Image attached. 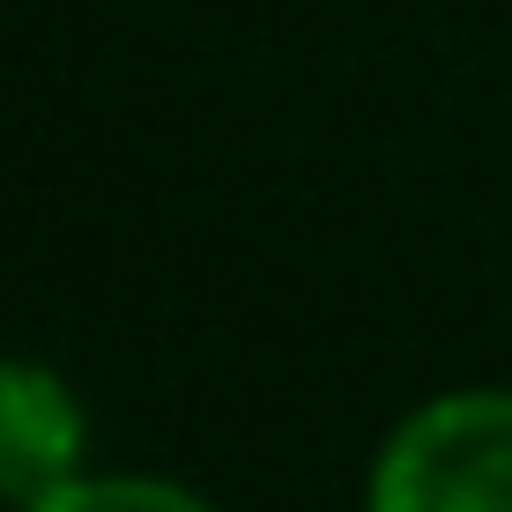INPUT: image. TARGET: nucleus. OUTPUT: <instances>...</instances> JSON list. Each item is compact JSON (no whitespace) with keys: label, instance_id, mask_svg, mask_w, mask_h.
Masks as SVG:
<instances>
[{"label":"nucleus","instance_id":"1","mask_svg":"<svg viewBox=\"0 0 512 512\" xmlns=\"http://www.w3.org/2000/svg\"><path fill=\"white\" fill-rule=\"evenodd\" d=\"M364 512H512V386H453L386 431Z\"/></svg>","mask_w":512,"mask_h":512},{"label":"nucleus","instance_id":"2","mask_svg":"<svg viewBox=\"0 0 512 512\" xmlns=\"http://www.w3.org/2000/svg\"><path fill=\"white\" fill-rule=\"evenodd\" d=\"M90 453V416H82L75 386L52 364L0 357V505L30 512L52 490H67Z\"/></svg>","mask_w":512,"mask_h":512},{"label":"nucleus","instance_id":"3","mask_svg":"<svg viewBox=\"0 0 512 512\" xmlns=\"http://www.w3.org/2000/svg\"><path fill=\"white\" fill-rule=\"evenodd\" d=\"M30 512H216V505L193 498L186 483H164V475H75Z\"/></svg>","mask_w":512,"mask_h":512}]
</instances>
